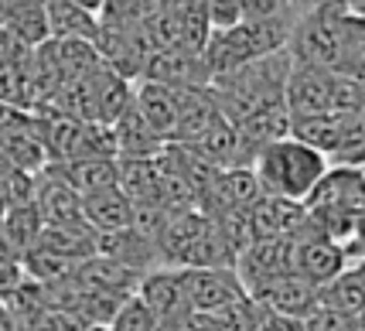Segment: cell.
I'll return each instance as SVG.
<instances>
[{"instance_id":"obj_1","label":"cell","mask_w":365,"mask_h":331,"mask_svg":"<svg viewBox=\"0 0 365 331\" xmlns=\"http://www.w3.org/2000/svg\"><path fill=\"white\" fill-rule=\"evenodd\" d=\"M328 154H321L318 147L297 141L294 133L267 141L256 147L253 154V174L259 181L263 195H277V198H290V202H304L311 188L321 181V174L328 171Z\"/></svg>"},{"instance_id":"obj_2","label":"cell","mask_w":365,"mask_h":331,"mask_svg":"<svg viewBox=\"0 0 365 331\" xmlns=\"http://www.w3.org/2000/svg\"><path fill=\"white\" fill-rule=\"evenodd\" d=\"M0 154L17 171L38 174L48 164L45 143V116H34L24 110H0Z\"/></svg>"},{"instance_id":"obj_3","label":"cell","mask_w":365,"mask_h":331,"mask_svg":"<svg viewBox=\"0 0 365 331\" xmlns=\"http://www.w3.org/2000/svg\"><path fill=\"white\" fill-rule=\"evenodd\" d=\"M284 99L290 116H311V113H334L338 103V72L328 65L297 62L290 65L284 86Z\"/></svg>"},{"instance_id":"obj_4","label":"cell","mask_w":365,"mask_h":331,"mask_svg":"<svg viewBox=\"0 0 365 331\" xmlns=\"http://www.w3.org/2000/svg\"><path fill=\"white\" fill-rule=\"evenodd\" d=\"M181 270V284H185V297H188L191 311L202 315H215L219 307L232 304L246 294V287L239 284L232 267H178Z\"/></svg>"},{"instance_id":"obj_5","label":"cell","mask_w":365,"mask_h":331,"mask_svg":"<svg viewBox=\"0 0 365 331\" xmlns=\"http://www.w3.org/2000/svg\"><path fill=\"white\" fill-rule=\"evenodd\" d=\"M137 297L150 307V315L158 317V328L168 331L188 315V297H185V284H181V270L178 267H158L147 270L137 280Z\"/></svg>"},{"instance_id":"obj_6","label":"cell","mask_w":365,"mask_h":331,"mask_svg":"<svg viewBox=\"0 0 365 331\" xmlns=\"http://www.w3.org/2000/svg\"><path fill=\"white\" fill-rule=\"evenodd\" d=\"M250 297L270 311V315H287V317H307L314 307H318V287L307 284L297 273H280V277H270L263 284H256L246 290Z\"/></svg>"},{"instance_id":"obj_7","label":"cell","mask_w":365,"mask_h":331,"mask_svg":"<svg viewBox=\"0 0 365 331\" xmlns=\"http://www.w3.org/2000/svg\"><path fill=\"white\" fill-rule=\"evenodd\" d=\"M133 110L143 116V123L158 133L160 141H175L178 126V86H164L154 79H140L133 89Z\"/></svg>"},{"instance_id":"obj_8","label":"cell","mask_w":365,"mask_h":331,"mask_svg":"<svg viewBox=\"0 0 365 331\" xmlns=\"http://www.w3.org/2000/svg\"><path fill=\"white\" fill-rule=\"evenodd\" d=\"M253 239L259 236H294L307 219L304 202H290V198H277V195H259L256 205L246 212Z\"/></svg>"},{"instance_id":"obj_9","label":"cell","mask_w":365,"mask_h":331,"mask_svg":"<svg viewBox=\"0 0 365 331\" xmlns=\"http://www.w3.org/2000/svg\"><path fill=\"white\" fill-rule=\"evenodd\" d=\"M41 229H45V219H41L38 202L11 205L4 215H0V250L21 260V256H28V253L38 246Z\"/></svg>"},{"instance_id":"obj_10","label":"cell","mask_w":365,"mask_h":331,"mask_svg":"<svg viewBox=\"0 0 365 331\" xmlns=\"http://www.w3.org/2000/svg\"><path fill=\"white\" fill-rule=\"evenodd\" d=\"M82 219L89 222L96 233H116V229H127L133 222V202L120 185L89 191V195H82Z\"/></svg>"},{"instance_id":"obj_11","label":"cell","mask_w":365,"mask_h":331,"mask_svg":"<svg viewBox=\"0 0 365 331\" xmlns=\"http://www.w3.org/2000/svg\"><path fill=\"white\" fill-rule=\"evenodd\" d=\"M110 133H113V143H116V158H154V154H160V147L168 143L143 123V116L133 110V103L110 123Z\"/></svg>"},{"instance_id":"obj_12","label":"cell","mask_w":365,"mask_h":331,"mask_svg":"<svg viewBox=\"0 0 365 331\" xmlns=\"http://www.w3.org/2000/svg\"><path fill=\"white\" fill-rule=\"evenodd\" d=\"M48 38H82L99 41V17L72 0H45Z\"/></svg>"},{"instance_id":"obj_13","label":"cell","mask_w":365,"mask_h":331,"mask_svg":"<svg viewBox=\"0 0 365 331\" xmlns=\"http://www.w3.org/2000/svg\"><path fill=\"white\" fill-rule=\"evenodd\" d=\"M55 168L79 195L120 185V161L116 158H76L65 161V164H55Z\"/></svg>"},{"instance_id":"obj_14","label":"cell","mask_w":365,"mask_h":331,"mask_svg":"<svg viewBox=\"0 0 365 331\" xmlns=\"http://www.w3.org/2000/svg\"><path fill=\"white\" fill-rule=\"evenodd\" d=\"M318 304L355 317L365 307V277L355 267H345L338 277L318 287Z\"/></svg>"},{"instance_id":"obj_15","label":"cell","mask_w":365,"mask_h":331,"mask_svg":"<svg viewBox=\"0 0 365 331\" xmlns=\"http://www.w3.org/2000/svg\"><path fill=\"white\" fill-rule=\"evenodd\" d=\"M106 331H158V317L150 315V307H147L137 294H130V297L116 307V315L110 317Z\"/></svg>"},{"instance_id":"obj_16","label":"cell","mask_w":365,"mask_h":331,"mask_svg":"<svg viewBox=\"0 0 365 331\" xmlns=\"http://www.w3.org/2000/svg\"><path fill=\"white\" fill-rule=\"evenodd\" d=\"M304 325H307V331H359V321L351 315H341L334 307H321V304L304 317Z\"/></svg>"},{"instance_id":"obj_17","label":"cell","mask_w":365,"mask_h":331,"mask_svg":"<svg viewBox=\"0 0 365 331\" xmlns=\"http://www.w3.org/2000/svg\"><path fill=\"white\" fill-rule=\"evenodd\" d=\"M205 14L212 28H232L242 21V0H205Z\"/></svg>"},{"instance_id":"obj_18","label":"cell","mask_w":365,"mask_h":331,"mask_svg":"<svg viewBox=\"0 0 365 331\" xmlns=\"http://www.w3.org/2000/svg\"><path fill=\"white\" fill-rule=\"evenodd\" d=\"M24 280H28V273H24V267H21V260L0 250V300L7 297V294H14Z\"/></svg>"},{"instance_id":"obj_19","label":"cell","mask_w":365,"mask_h":331,"mask_svg":"<svg viewBox=\"0 0 365 331\" xmlns=\"http://www.w3.org/2000/svg\"><path fill=\"white\" fill-rule=\"evenodd\" d=\"M284 14H290L287 0H242V21H270V17H284Z\"/></svg>"},{"instance_id":"obj_20","label":"cell","mask_w":365,"mask_h":331,"mask_svg":"<svg viewBox=\"0 0 365 331\" xmlns=\"http://www.w3.org/2000/svg\"><path fill=\"white\" fill-rule=\"evenodd\" d=\"M256 331H307V325H304V317H287V315H270V311H263Z\"/></svg>"},{"instance_id":"obj_21","label":"cell","mask_w":365,"mask_h":331,"mask_svg":"<svg viewBox=\"0 0 365 331\" xmlns=\"http://www.w3.org/2000/svg\"><path fill=\"white\" fill-rule=\"evenodd\" d=\"M181 0H143V11L147 14H171Z\"/></svg>"},{"instance_id":"obj_22","label":"cell","mask_w":365,"mask_h":331,"mask_svg":"<svg viewBox=\"0 0 365 331\" xmlns=\"http://www.w3.org/2000/svg\"><path fill=\"white\" fill-rule=\"evenodd\" d=\"M0 331H21L17 328V321H14V315H11L4 304H0Z\"/></svg>"},{"instance_id":"obj_23","label":"cell","mask_w":365,"mask_h":331,"mask_svg":"<svg viewBox=\"0 0 365 331\" xmlns=\"http://www.w3.org/2000/svg\"><path fill=\"white\" fill-rule=\"evenodd\" d=\"M72 4H79V7H86V11H93L96 17H99V7H103V0H72Z\"/></svg>"},{"instance_id":"obj_24","label":"cell","mask_w":365,"mask_h":331,"mask_svg":"<svg viewBox=\"0 0 365 331\" xmlns=\"http://www.w3.org/2000/svg\"><path fill=\"white\" fill-rule=\"evenodd\" d=\"M355 321H359V331H365V307L359 311V315H355Z\"/></svg>"},{"instance_id":"obj_25","label":"cell","mask_w":365,"mask_h":331,"mask_svg":"<svg viewBox=\"0 0 365 331\" xmlns=\"http://www.w3.org/2000/svg\"><path fill=\"white\" fill-rule=\"evenodd\" d=\"M351 267H355V270H359V273H362V277H365V256H362V260H355Z\"/></svg>"},{"instance_id":"obj_26","label":"cell","mask_w":365,"mask_h":331,"mask_svg":"<svg viewBox=\"0 0 365 331\" xmlns=\"http://www.w3.org/2000/svg\"><path fill=\"white\" fill-rule=\"evenodd\" d=\"M355 14H359V17H362V21H365V0H359V7H355Z\"/></svg>"},{"instance_id":"obj_27","label":"cell","mask_w":365,"mask_h":331,"mask_svg":"<svg viewBox=\"0 0 365 331\" xmlns=\"http://www.w3.org/2000/svg\"><path fill=\"white\" fill-rule=\"evenodd\" d=\"M4 171H11V164H7V158L0 154V174H4Z\"/></svg>"},{"instance_id":"obj_28","label":"cell","mask_w":365,"mask_h":331,"mask_svg":"<svg viewBox=\"0 0 365 331\" xmlns=\"http://www.w3.org/2000/svg\"><path fill=\"white\" fill-rule=\"evenodd\" d=\"M82 331H106V325H86Z\"/></svg>"},{"instance_id":"obj_29","label":"cell","mask_w":365,"mask_h":331,"mask_svg":"<svg viewBox=\"0 0 365 331\" xmlns=\"http://www.w3.org/2000/svg\"><path fill=\"white\" fill-rule=\"evenodd\" d=\"M158 331H160V328H158Z\"/></svg>"}]
</instances>
